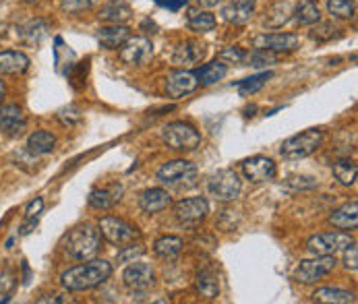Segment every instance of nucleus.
I'll use <instances>...</instances> for the list:
<instances>
[{
	"instance_id": "nucleus-4",
	"label": "nucleus",
	"mask_w": 358,
	"mask_h": 304,
	"mask_svg": "<svg viewBox=\"0 0 358 304\" xmlns=\"http://www.w3.org/2000/svg\"><path fill=\"white\" fill-rule=\"evenodd\" d=\"M162 139L168 147L178 152H193L201 143V135L187 122H170L162 129Z\"/></svg>"
},
{
	"instance_id": "nucleus-11",
	"label": "nucleus",
	"mask_w": 358,
	"mask_h": 304,
	"mask_svg": "<svg viewBox=\"0 0 358 304\" xmlns=\"http://www.w3.org/2000/svg\"><path fill=\"white\" fill-rule=\"evenodd\" d=\"M275 164L273 159L265 157V155H255L243 161V174L247 176V180H251L253 184L261 182H269L275 178Z\"/></svg>"
},
{
	"instance_id": "nucleus-8",
	"label": "nucleus",
	"mask_w": 358,
	"mask_h": 304,
	"mask_svg": "<svg viewBox=\"0 0 358 304\" xmlns=\"http://www.w3.org/2000/svg\"><path fill=\"white\" fill-rule=\"evenodd\" d=\"M207 189L217 201H232L238 197L243 184H241V178L234 170L224 168V170H217L215 174L209 176Z\"/></svg>"
},
{
	"instance_id": "nucleus-40",
	"label": "nucleus",
	"mask_w": 358,
	"mask_h": 304,
	"mask_svg": "<svg viewBox=\"0 0 358 304\" xmlns=\"http://www.w3.org/2000/svg\"><path fill=\"white\" fill-rule=\"evenodd\" d=\"M247 58H249V62H251L253 66H265V64H271V62H275V56H273V52L259 50V48H255V52H253L251 56H247Z\"/></svg>"
},
{
	"instance_id": "nucleus-26",
	"label": "nucleus",
	"mask_w": 358,
	"mask_h": 304,
	"mask_svg": "<svg viewBox=\"0 0 358 304\" xmlns=\"http://www.w3.org/2000/svg\"><path fill=\"white\" fill-rule=\"evenodd\" d=\"M315 303H331V304H352L357 303L355 294L348 290H340V288H319L313 294Z\"/></svg>"
},
{
	"instance_id": "nucleus-52",
	"label": "nucleus",
	"mask_w": 358,
	"mask_h": 304,
	"mask_svg": "<svg viewBox=\"0 0 358 304\" xmlns=\"http://www.w3.org/2000/svg\"><path fill=\"white\" fill-rule=\"evenodd\" d=\"M25 2H36V0H25Z\"/></svg>"
},
{
	"instance_id": "nucleus-37",
	"label": "nucleus",
	"mask_w": 358,
	"mask_h": 304,
	"mask_svg": "<svg viewBox=\"0 0 358 304\" xmlns=\"http://www.w3.org/2000/svg\"><path fill=\"white\" fill-rule=\"evenodd\" d=\"M143 254H145V247H141V245H131V243H129V247H122V251H118L116 259H118L120 263H133V261L141 259Z\"/></svg>"
},
{
	"instance_id": "nucleus-13",
	"label": "nucleus",
	"mask_w": 358,
	"mask_h": 304,
	"mask_svg": "<svg viewBox=\"0 0 358 304\" xmlns=\"http://www.w3.org/2000/svg\"><path fill=\"white\" fill-rule=\"evenodd\" d=\"M122 282L129 290L133 292H141V290H148L152 284H154V269L148 265V263H139V261H133L124 273H122Z\"/></svg>"
},
{
	"instance_id": "nucleus-49",
	"label": "nucleus",
	"mask_w": 358,
	"mask_h": 304,
	"mask_svg": "<svg viewBox=\"0 0 358 304\" xmlns=\"http://www.w3.org/2000/svg\"><path fill=\"white\" fill-rule=\"evenodd\" d=\"M38 303L40 304H46V303L60 304V303H64V298H58V296H46V298H38Z\"/></svg>"
},
{
	"instance_id": "nucleus-51",
	"label": "nucleus",
	"mask_w": 358,
	"mask_h": 304,
	"mask_svg": "<svg viewBox=\"0 0 358 304\" xmlns=\"http://www.w3.org/2000/svg\"><path fill=\"white\" fill-rule=\"evenodd\" d=\"M4 94H6V87H4V83L0 81V103H2V98H4Z\"/></svg>"
},
{
	"instance_id": "nucleus-1",
	"label": "nucleus",
	"mask_w": 358,
	"mask_h": 304,
	"mask_svg": "<svg viewBox=\"0 0 358 304\" xmlns=\"http://www.w3.org/2000/svg\"><path fill=\"white\" fill-rule=\"evenodd\" d=\"M112 275V265L103 259H87V263L75 265L60 275V284L69 292H83L103 284Z\"/></svg>"
},
{
	"instance_id": "nucleus-16",
	"label": "nucleus",
	"mask_w": 358,
	"mask_h": 304,
	"mask_svg": "<svg viewBox=\"0 0 358 304\" xmlns=\"http://www.w3.org/2000/svg\"><path fill=\"white\" fill-rule=\"evenodd\" d=\"M27 124L23 110L17 103L0 106V131L6 135H19Z\"/></svg>"
},
{
	"instance_id": "nucleus-47",
	"label": "nucleus",
	"mask_w": 358,
	"mask_h": 304,
	"mask_svg": "<svg viewBox=\"0 0 358 304\" xmlns=\"http://www.w3.org/2000/svg\"><path fill=\"white\" fill-rule=\"evenodd\" d=\"M226 0H197V4L199 6H203V8H215V6H220V4H224Z\"/></svg>"
},
{
	"instance_id": "nucleus-28",
	"label": "nucleus",
	"mask_w": 358,
	"mask_h": 304,
	"mask_svg": "<svg viewBox=\"0 0 358 304\" xmlns=\"http://www.w3.org/2000/svg\"><path fill=\"white\" fill-rule=\"evenodd\" d=\"M54 145H56V139L48 131H36L27 139V150L34 155H46L54 150Z\"/></svg>"
},
{
	"instance_id": "nucleus-38",
	"label": "nucleus",
	"mask_w": 358,
	"mask_h": 304,
	"mask_svg": "<svg viewBox=\"0 0 358 304\" xmlns=\"http://www.w3.org/2000/svg\"><path fill=\"white\" fill-rule=\"evenodd\" d=\"M98 0H60V8L64 13H81L96 4Z\"/></svg>"
},
{
	"instance_id": "nucleus-18",
	"label": "nucleus",
	"mask_w": 358,
	"mask_h": 304,
	"mask_svg": "<svg viewBox=\"0 0 358 304\" xmlns=\"http://www.w3.org/2000/svg\"><path fill=\"white\" fill-rule=\"evenodd\" d=\"M257 0H232L230 4H226L222 8V17L224 21L228 23H234V25H241V23H247L253 13H255Z\"/></svg>"
},
{
	"instance_id": "nucleus-48",
	"label": "nucleus",
	"mask_w": 358,
	"mask_h": 304,
	"mask_svg": "<svg viewBox=\"0 0 358 304\" xmlns=\"http://www.w3.org/2000/svg\"><path fill=\"white\" fill-rule=\"evenodd\" d=\"M157 2H159L162 6H168V8H174V10L180 8V6L185 4V0H174V2H172V0H157Z\"/></svg>"
},
{
	"instance_id": "nucleus-36",
	"label": "nucleus",
	"mask_w": 358,
	"mask_h": 304,
	"mask_svg": "<svg viewBox=\"0 0 358 304\" xmlns=\"http://www.w3.org/2000/svg\"><path fill=\"white\" fill-rule=\"evenodd\" d=\"M327 10H329V15H334L338 19H352L357 13V4L352 0H329Z\"/></svg>"
},
{
	"instance_id": "nucleus-39",
	"label": "nucleus",
	"mask_w": 358,
	"mask_h": 304,
	"mask_svg": "<svg viewBox=\"0 0 358 304\" xmlns=\"http://www.w3.org/2000/svg\"><path fill=\"white\" fill-rule=\"evenodd\" d=\"M336 31H338V29H336L331 23H319V21H317V27L310 31V38H313V40H319V42H321V40H331V38L336 36Z\"/></svg>"
},
{
	"instance_id": "nucleus-29",
	"label": "nucleus",
	"mask_w": 358,
	"mask_h": 304,
	"mask_svg": "<svg viewBox=\"0 0 358 304\" xmlns=\"http://www.w3.org/2000/svg\"><path fill=\"white\" fill-rule=\"evenodd\" d=\"M357 174H358V166L355 159H338L334 161V176L340 180V184L344 187H352L357 182Z\"/></svg>"
},
{
	"instance_id": "nucleus-43",
	"label": "nucleus",
	"mask_w": 358,
	"mask_h": 304,
	"mask_svg": "<svg viewBox=\"0 0 358 304\" xmlns=\"http://www.w3.org/2000/svg\"><path fill=\"white\" fill-rule=\"evenodd\" d=\"M220 60H228V62L241 64V62L247 60V52L241 50V48H226V50L220 52Z\"/></svg>"
},
{
	"instance_id": "nucleus-46",
	"label": "nucleus",
	"mask_w": 358,
	"mask_h": 304,
	"mask_svg": "<svg viewBox=\"0 0 358 304\" xmlns=\"http://www.w3.org/2000/svg\"><path fill=\"white\" fill-rule=\"evenodd\" d=\"M42 209H44V201L38 197V199H34V201L29 203V207H27V211H25V217H27V219H38V215L42 213Z\"/></svg>"
},
{
	"instance_id": "nucleus-21",
	"label": "nucleus",
	"mask_w": 358,
	"mask_h": 304,
	"mask_svg": "<svg viewBox=\"0 0 358 304\" xmlns=\"http://www.w3.org/2000/svg\"><path fill=\"white\" fill-rule=\"evenodd\" d=\"M131 38V29L122 23H116L112 27H103L98 31V42L108 50H116L120 48L127 40Z\"/></svg>"
},
{
	"instance_id": "nucleus-9",
	"label": "nucleus",
	"mask_w": 358,
	"mask_h": 304,
	"mask_svg": "<svg viewBox=\"0 0 358 304\" xmlns=\"http://www.w3.org/2000/svg\"><path fill=\"white\" fill-rule=\"evenodd\" d=\"M350 243L352 238L346 232H323L308 238L307 251L310 254H336L338 251H344Z\"/></svg>"
},
{
	"instance_id": "nucleus-20",
	"label": "nucleus",
	"mask_w": 358,
	"mask_h": 304,
	"mask_svg": "<svg viewBox=\"0 0 358 304\" xmlns=\"http://www.w3.org/2000/svg\"><path fill=\"white\" fill-rule=\"evenodd\" d=\"M48 31H50V25L44 21V19H36V21H29L25 23L21 29H19V38L25 46H34L38 48L46 38H48Z\"/></svg>"
},
{
	"instance_id": "nucleus-45",
	"label": "nucleus",
	"mask_w": 358,
	"mask_h": 304,
	"mask_svg": "<svg viewBox=\"0 0 358 304\" xmlns=\"http://www.w3.org/2000/svg\"><path fill=\"white\" fill-rule=\"evenodd\" d=\"M317 182L313 178H307V176H292L288 178V187H294V189H313Z\"/></svg>"
},
{
	"instance_id": "nucleus-34",
	"label": "nucleus",
	"mask_w": 358,
	"mask_h": 304,
	"mask_svg": "<svg viewBox=\"0 0 358 304\" xmlns=\"http://www.w3.org/2000/svg\"><path fill=\"white\" fill-rule=\"evenodd\" d=\"M294 13V8H292V4L290 2H278V4H273L265 15H275V19H269V21H265V25L267 27H282L284 23H288L290 21V15Z\"/></svg>"
},
{
	"instance_id": "nucleus-19",
	"label": "nucleus",
	"mask_w": 358,
	"mask_h": 304,
	"mask_svg": "<svg viewBox=\"0 0 358 304\" xmlns=\"http://www.w3.org/2000/svg\"><path fill=\"white\" fill-rule=\"evenodd\" d=\"M122 184H112V187H108V189H96V191H92L90 193V197H87V203H90V207H94V209H100V211H106V209H112L116 203L120 201V197H122Z\"/></svg>"
},
{
	"instance_id": "nucleus-22",
	"label": "nucleus",
	"mask_w": 358,
	"mask_h": 304,
	"mask_svg": "<svg viewBox=\"0 0 358 304\" xmlns=\"http://www.w3.org/2000/svg\"><path fill=\"white\" fill-rule=\"evenodd\" d=\"M329 224L338 230H355L358 226V203L350 201L329 215Z\"/></svg>"
},
{
	"instance_id": "nucleus-42",
	"label": "nucleus",
	"mask_w": 358,
	"mask_h": 304,
	"mask_svg": "<svg viewBox=\"0 0 358 304\" xmlns=\"http://www.w3.org/2000/svg\"><path fill=\"white\" fill-rule=\"evenodd\" d=\"M344 265H346V269H350V271H357L358 269V249L355 240L344 249Z\"/></svg>"
},
{
	"instance_id": "nucleus-12",
	"label": "nucleus",
	"mask_w": 358,
	"mask_h": 304,
	"mask_svg": "<svg viewBox=\"0 0 358 304\" xmlns=\"http://www.w3.org/2000/svg\"><path fill=\"white\" fill-rule=\"evenodd\" d=\"M199 81L195 71H174L166 77V94L174 100L189 96L197 89Z\"/></svg>"
},
{
	"instance_id": "nucleus-2",
	"label": "nucleus",
	"mask_w": 358,
	"mask_h": 304,
	"mask_svg": "<svg viewBox=\"0 0 358 304\" xmlns=\"http://www.w3.org/2000/svg\"><path fill=\"white\" fill-rule=\"evenodd\" d=\"M100 245H102V234L98 228H94L92 224H83V226H77L69 238H66V253L71 254L73 259L77 261H87L92 259L94 254L100 251Z\"/></svg>"
},
{
	"instance_id": "nucleus-27",
	"label": "nucleus",
	"mask_w": 358,
	"mask_h": 304,
	"mask_svg": "<svg viewBox=\"0 0 358 304\" xmlns=\"http://www.w3.org/2000/svg\"><path fill=\"white\" fill-rule=\"evenodd\" d=\"M226 73H228V66L224 64V60H213V62H209V64L195 71L197 81L203 85H213V83L222 81L226 77Z\"/></svg>"
},
{
	"instance_id": "nucleus-5",
	"label": "nucleus",
	"mask_w": 358,
	"mask_h": 304,
	"mask_svg": "<svg viewBox=\"0 0 358 304\" xmlns=\"http://www.w3.org/2000/svg\"><path fill=\"white\" fill-rule=\"evenodd\" d=\"M336 256L334 254H315V259H305L296 265L292 271V277L299 284H315L329 275L336 269Z\"/></svg>"
},
{
	"instance_id": "nucleus-23",
	"label": "nucleus",
	"mask_w": 358,
	"mask_h": 304,
	"mask_svg": "<svg viewBox=\"0 0 358 304\" xmlns=\"http://www.w3.org/2000/svg\"><path fill=\"white\" fill-rule=\"evenodd\" d=\"M170 203H172V197H170V193L164 191V189H148V191L141 193V197H139V207H141L145 213H152V215L164 211Z\"/></svg>"
},
{
	"instance_id": "nucleus-24",
	"label": "nucleus",
	"mask_w": 358,
	"mask_h": 304,
	"mask_svg": "<svg viewBox=\"0 0 358 304\" xmlns=\"http://www.w3.org/2000/svg\"><path fill=\"white\" fill-rule=\"evenodd\" d=\"M29 68L27 54L15 50L0 52V75H21Z\"/></svg>"
},
{
	"instance_id": "nucleus-35",
	"label": "nucleus",
	"mask_w": 358,
	"mask_h": 304,
	"mask_svg": "<svg viewBox=\"0 0 358 304\" xmlns=\"http://www.w3.org/2000/svg\"><path fill=\"white\" fill-rule=\"evenodd\" d=\"M271 77H273V73H271V71H267V73H261V75H255V77H249V79L241 81V83H238V92H241V96H251V94H257V92L267 83V79H271Z\"/></svg>"
},
{
	"instance_id": "nucleus-14",
	"label": "nucleus",
	"mask_w": 358,
	"mask_h": 304,
	"mask_svg": "<svg viewBox=\"0 0 358 304\" xmlns=\"http://www.w3.org/2000/svg\"><path fill=\"white\" fill-rule=\"evenodd\" d=\"M301 40L294 34H261L253 40V46L267 52H294Z\"/></svg>"
},
{
	"instance_id": "nucleus-25",
	"label": "nucleus",
	"mask_w": 358,
	"mask_h": 304,
	"mask_svg": "<svg viewBox=\"0 0 358 304\" xmlns=\"http://www.w3.org/2000/svg\"><path fill=\"white\" fill-rule=\"evenodd\" d=\"M131 15H133V10H131V6H129L124 0H112V2L103 4L102 8L98 10V17H100L102 21L114 23V25H116V23L129 21Z\"/></svg>"
},
{
	"instance_id": "nucleus-32",
	"label": "nucleus",
	"mask_w": 358,
	"mask_h": 304,
	"mask_svg": "<svg viewBox=\"0 0 358 304\" xmlns=\"http://www.w3.org/2000/svg\"><path fill=\"white\" fill-rule=\"evenodd\" d=\"M296 17V21L301 25H315L319 19H321V13H319V6L313 2V0H301L292 13Z\"/></svg>"
},
{
	"instance_id": "nucleus-30",
	"label": "nucleus",
	"mask_w": 358,
	"mask_h": 304,
	"mask_svg": "<svg viewBox=\"0 0 358 304\" xmlns=\"http://www.w3.org/2000/svg\"><path fill=\"white\" fill-rule=\"evenodd\" d=\"M195 286L199 290V294L205 298H215L220 294V282H217V275L209 269H203L197 273V280H195Z\"/></svg>"
},
{
	"instance_id": "nucleus-15",
	"label": "nucleus",
	"mask_w": 358,
	"mask_h": 304,
	"mask_svg": "<svg viewBox=\"0 0 358 304\" xmlns=\"http://www.w3.org/2000/svg\"><path fill=\"white\" fill-rule=\"evenodd\" d=\"M209 211V205L205 201L203 197H191V199H182V201L176 203L174 207V215L180 224H187V226H193V224H199L207 215Z\"/></svg>"
},
{
	"instance_id": "nucleus-50",
	"label": "nucleus",
	"mask_w": 358,
	"mask_h": 304,
	"mask_svg": "<svg viewBox=\"0 0 358 304\" xmlns=\"http://www.w3.org/2000/svg\"><path fill=\"white\" fill-rule=\"evenodd\" d=\"M6 31H8V25H6L4 21H0V40L6 36Z\"/></svg>"
},
{
	"instance_id": "nucleus-3",
	"label": "nucleus",
	"mask_w": 358,
	"mask_h": 304,
	"mask_svg": "<svg viewBox=\"0 0 358 304\" xmlns=\"http://www.w3.org/2000/svg\"><path fill=\"white\" fill-rule=\"evenodd\" d=\"M157 180L172 189H191L197 184V166L187 159H174L157 170Z\"/></svg>"
},
{
	"instance_id": "nucleus-6",
	"label": "nucleus",
	"mask_w": 358,
	"mask_h": 304,
	"mask_svg": "<svg viewBox=\"0 0 358 304\" xmlns=\"http://www.w3.org/2000/svg\"><path fill=\"white\" fill-rule=\"evenodd\" d=\"M323 143V131L321 129H308L301 135H294L282 143V155L286 159H303L315 153Z\"/></svg>"
},
{
	"instance_id": "nucleus-31",
	"label": "nucleus",
	"mask_w": 358,
	"mask_h": 304,
	"mask_svg": "<svg viewBox=\"0 0 358 304\" xmlns=\"http://www.w3.org/2000/svg\"><path fill=\"white\" fill-rule=\"evenodd\" d=\"M182 247H185L182 238H178V236H162V238L155 240L154 251L162 259H174L176 254H180Z\"/></svg>"
},
{
	"instance_id": "nucleus-44",
	"label": "nucleus",
	"mask_w": 358,
	"mask_h": 304,
	"mask_svg": "<svg viewBox=\"0 0 358 304\" xmlns=\"http://www.w3.org/2000/svg\"><path fill=\"white\" fill-rule=\"evenodd\" d=\"M13 288H15V275H13L10 269H4V271L0 273V292H2V294H8Z\"/></svg>"
},
{
	"instance_id": "nucleus-41",
	"label": "nucleus",
	"mask_w": 358,
	"mask_h": 304,
	"mask_svg": "<svg viewBox=\"0 0 358 304\" xmlns=\"http://www.w3.org/2000/svg\"><path fill=\"white\" fill-rule=\"evenodd\" d=\"M58 120L62 124H77L81 120V110L75 108V106H69V108H64V110L58 112Z\"/></svg>"
},
{
	"instance_id": "nucleus-33",
	"label": "nucleus",
	"mask_w": 358,
	"mask_h": 304,
	"mask_svg": "<svg viewBox=\"0 0 358 304\" xmlns=\"http://www.w3.org/2000/svg\"><path fill=\"white\" fill-rule=\"evenodd\" d=\"M189 27L193 31H211L215 27V17L207 10H189Z\"/></svg>"
},
{
	"instance_id": "nucleus-10",
	"label": "nucleus",
	"mask_w": 358,
	"mask_h": 304,
	"mask_svg": "<svg viewBox=\"0 0 358 304\" xmlns=\"http://www.w3.org/2000/svg\"><path fill=\"white\" fill-rule=\"evenodd\" d=\"M154 46L148 38H129L120 46V60L131 66H141L152 60Z\"/></svg>"
},
{
	"instance_id": "nucleus-7",
	"label": "nucleus",
	"mask_w": 358,
	"mask_h": 304,
	"mask_svg": "<svg viewBox=\"0 0 358 304\" xmlns=\"http://www.w3.org/2000/svg\"><path fill=\"white\" fill-rule=\"evenodd\" d=\"M98 230L110 245H116V247H124V245L133 243L135 238H139V234H141L137 226H133L120 217H114V215L102 217L98 224Z\"/></svg>"
},
{
	"instance_id": "nucleus-17",
	"label": "nucleus",
	"mask_w": 358,
	"mask_h": 304,
	"mask_svg": "<svg viewBox=\"0 0 358 304\" xmlns=\"http://www.w3.org/2000/svg\"><path fill=\"white\" fill-rule=\"evenodd\" d=\"M205 46L197 40H187L178 44V48L172 54V62L178 66H195L203 60Z\"/></svg>"
}]
</instances>
